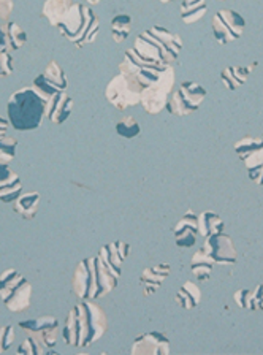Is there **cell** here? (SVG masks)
<instances>
[{
  "label": "cell",
  "instance_id": "cell-15",
  "mask_svg": "<svg viewBox=\"0 0 263 355\" xmlns=\"http://www.w3.org/2000/svg\"><path fill=\"white\" fill-rule=\"evenodd\" d=\"M74 111V98L69 96V92L62 91L54 94V96L44 103V116L56 125L64 124L70 118Z\"/></svg>",
  "mask_w": 263,
  "mask_h": 355
},
{
  "label": "cell",
  "instance_id": "cell-47",
  "mask_svg": "<svg viewBox=\"0 0 263 355\" xmlns=\"http://www.w3.org/2000/svg\"><path fill=\"white\" fill-rule=\"evenodd\" d=\"M173 2H175V0H173Z\"/></svg>",
  "mask_w": 263,
  "mask_h": 355
},
{
  "label": "cell",
  "instance_id": "cell-5",
  "mask_svg": "<svg viewBox=\"0 0 263 355\" xmlns=\"http://www.w3.org/2000/svg\"><path fill=\"white\" fill-rule=\"evenodd\" d=\"M0 298L11 313L29 309L32 298L31 282L15 268L5 270L0 275Z\"/></svg>",
  "mask_w": 263,
  "mask_h": 355
},
{
  "label": "cell",
  "instance_id": "cell-21",
  "mask_svg": "<svg viewBox=\"0 0 263 355\" xmlns=\"http://www.w3.org/2000/svg\"><path fill=\"white\" fill-rule=\"evenodd\" d=\"M255 65L257 64L254 62L248 67H227V69L222 70L221 80L223 85L227 86V89H230V91H237L238 87H241L244 83L248 81L251 71L254 70Z\"/></svg>",
  "mask_w": 263,
  "mask_h": 355
},
{
  "label": "cell",
  "instance_id": "cell-25",
  "mask_svg": "<svg viewBox=\"0 0 263 355\" xmlns=\"http://www.w3.org/2000/svg\"><path fill=\"white\" fill-rule=\"evenodd\" d=\"M200 300H201L200 287L192 281L184 282L183 287L179 288L176 293V303L183 309H187V311L197 308L200 304Z\"/></svg>",
  "mask_w": 263,
  "mask_h": 355
},
{
  "label": "cell",
  "instance_id": "cell-45",
  "mask_svg": "<svg viewBox=\"0 0 263 355\" xmlns=\"http://www.w3.org/2000/svg\"><path fill=\"white\" fill-rule=\"evenodd\" d=\"M162 3H170V2H173V0H160Z\"/></svg>",
  "mask_w": 263,
  "mask_h": 355
},
{
  "label": "cell",
  "instance_id": "cell-46",
  "mask_svg": "<svg viewBox=\"0 0 263 355\" xmlns=\"http://www.w3.org/2000/svg\"><path fill=\"white\" fill-rule=\"evenodd\" d=\"M216 2H223V0H216Z\"/></svg>",
  "mask_w": 263,
  "mask_h": 355
},
{
  "label": "cell",
  "instance_id": "cell-9",
  "mask_svg": "<svg viewBox=\"0 0 263 355\" xmlns=\"http://www.w3.org/2000/svg\"><path fill=\"white\" fill-rule=\"evenodd\" d=\"M169 65H162V64H153L148 62V60H143L139 55L133 51V48L127 49L124 59L119 64V73H126V75H133L139 81V85L143 87H148L149 85H153L159 80V76L162 75Z\"/></svg>",
  "mask_w": 263,
  "mask_h": 355
},
{
  "label": "cell",
  "instance_id": "cell-32",
  "mask_svg": "<svg viewBox=\"0 0 263 355\" xmlns=\"http://www.w3.org/2000/svg\"><path fill=\"white\" fill-rule=\"evenodd\" d=\"M18 140L15 137H0V164L8 165L16 157Z\"/></svg>",
  "mask_w": 263,
  "mask_h": 355
},
{
  "label": "cell",
  "instance_id": "cell-31",
  "mask_svg": "<svg viewBox=\"0 0 263 355\" xmlns=\"http://www.w3.org/2000/svg\"><path fill=\"white\" fill-rule=\"evenodd\" d=\"M116 133L119 137L126 138V140H133V138H137L139 133H142V127H139L138 121L135 118L127 116V118L121 119L116 124Z\"/></svg>",
  "mask_w": 263,
  "mask_h": 355
},
{
  "label": "cell",
  "instance_id": "cell-27",
  "mask_svg": "<svg viewBox=\"0 0 263 355\" xmlns=\"http://www.w3.org/2000/svg\"><path fill=\"white\" fill-rule=\"evenodd\" d=\"M42 78L49 86L58 89V91H67V89H69V80H67L65 71L56 60H51V62L46 65V69H44L42 73Z\"/></svg>",
  "mask_w": 263,
  "mask_h": 355
},
{
  "label": "cell",
  "instance_id": "cell-4",
  "mask_svg": "<svg viewBox=\"0 0 263 355\" xmlns=\"http://www.w3.org/2000/svg\"><path fill=\"white\" fill-rule=\"evenodd\" d=\"M56 29L65 40L74 43L76 48H83L95 42L100 32V21L91 7L74 2L69 13Z\"/></svg>",
  "mask_w": 263,
  "mask_h": 355
},
{
  "label": "cell",
  "instance_id": "cell-26",
  "mask_svg": "<svg viewBox=\"0 0 263 355\" xmlns=\"http://www.w3.org/2000/svg\"><path fill=\"white\" fill-rule=\"evenodd\" d=\"M223 232V220L214 211H203L198 216V233L203 238H208L216 233Z\"/></svg>",
  "mask_w": 263,
  "mask_h": 355
},
{
  "label": "cell",
  "instance_id": "cell-38",
  "mask_svg": "<svg viewBox=\"0 0 263 355\" xmlns=\"http://www.w3.org/2000/svg\"><path fill=\"white\" fill-rule=\"evenodd\" d=\"M235 302L239 308H246V309H253V291H246V288H241L235 293Z\"/></svg>",
  "mask_w": 263,
  "mask_h": 355
},
{
  "label": "cell",
  "instance_id": "cell-16",
  "mask_svg": "<svg viewBox=\"0 0 263 355\" xmlns=\"http://www.w3.org/2000/svg\"><path fill=\"white\" fill-rule=\"evenodd\" d=\"M128 251H130V246H128L126 241H114L106 244V246H102L99 252V257L102 259L106 268H108L117 279H119L122 275V263L126 262Z\"/></svg>",
  "mask_w": 263,
  "mask_h": 355
},
{
  "label": "cell",
  "instance_id": "cell-22",
  "mask_svg": "<svg viewBox=\"0 0 263 355\" xmlns=\"http://www.w3.org/2000/svg\"><path fill=\"white\" fill-rule=\"evenodd\" d=\"M214 262L210 257L203 248H200L192 257V263H190V271L195 276V279L200 282L208 281L211 277L212 270H214Z\"/></svg>",
  "mask_w": 263,
  "mask_h": 355
},
{
  "label": "cell",
  "instance_id": "cell-11",
  "mask_svg": "<svg viewBox=\"0 0 263 355\" xmlns=\"http://www.w3.org/2000/svg\"><path fill=\"white\" fill-rule=\"evenodd\" d=\"M19 329L27 336H32L43 347L53 349L58 344L59 338V322L54 315H40V318L22 320L18 324Z\"/></svg>",
  "mask_w": 263,
  "mask_h": 355
},
{
  "label": "cell",
  "instance_id": "cell-42",
  "mask_svg": "<svg viewBox=\"0 0 263 355\" xmlns=\"http://www.w3.org/2000/svg\"><path fill=\"white\" fill-rule=\"evenodd\" d=\"M8 49H10V44H8L7 31H5V24H0V53L8 51Z\"/></svg>",
  "mask_w": 263,
  "mask_h": 355
},
{
  "label": "cell",
  "instance_id": "cell-23",
  "mask_svg": "<svg viewBox=\"0 0 263 355\" xmlns=\"http://www.w3.org/2000/svg\"><path fill=\"white\" fill-rule=\"evenodd\" d=\"M179 11H181V19L184 24L192 26L206 15L208 3H206V0H183Z\"/></svg>",
  "mask_w": 263,
  "mask_h": 355
},
{
  "label": "cell",
  "instance_id": "cell-36",
  "mask_svg": "<svg viewBox=\"0 0 263 355\" xmlns=\"http://www.w3.org/2000/svg\"><path fill=\"white\" fill-rule=\"evenodd\" d=\"M15 71V65H13V58L8 51H2L0 53V78H7L11 76Z\"/></svg>",
  "mask_w": 263,
  "mask_h": 355
},
{
  "label": "cell",
  "instance_id": "cell-12",
  "mask_svg": "<svg viewBox=\"0 0 263 355\" xmlns=\"http://www.w3.org/2000/svg\"><path fill=\"white\" fill-rule=\"evenodd\" d=\"M133 51L143 60H148V62L153 64L171 65L176 62L173 55L167 51L165 44L158 37H154L148 29L138 33L135 43H133Z\"/></svg>",
  "mask_w": 263,
  "mask_h": 355
},
{
  "label": "cell",
  "instance_id": "cell-40",
  "mask_svg": "<svg viewBox=\"0 0 263 355\" xmlns=\"http://www.w3.org/2000/svg\"><path fill=\"white\" fill-rule=\"evenodd\" d=\"M13 0H0V19L8 21L11 13H13Z\"/></svg>",
  "mask_w": 263,
  "mask_h": 355
},
{
  "label": "cell",
  "instance_id": "cell-43",
  "mask_svg": "<svg viewBox=\"0 0 263 355\" xmlns=\"http://www.w3.org/2000/svg\"><path fill=\"white\" fill-rule=\"evenodd\" d=\"M8 127H10V121H8V118H3V116H0V137H5V135H7Z\"/></svg>",
  "mask_w": 263,
  "mask_h": 355
},
{
  "label": "cell",
  "instance_id": "cell-33",
  "mask_svg": "<svg viewBox=\"0 0 263 355\" xmlns=\"http://www.w3.org/2000/svg\"><path fill=\"white\" fill-rule=\"evenodd\" d=\"M46 351L48 349L43 347L40 343H37L32 336H27L18 347V354H22V355H40Z\"/></svg>",
  "mask_w": 263,
  "mask_h": 355
},
{
  "label": "cell",
  "instance_id": "cell-19",
  "mask_svg": "<svg viewBox=\"0 0 263 355\" xmlns=\"http://www.w3.org/2000/svg\"><path fill=\"white\" fill-rule=\"evenodd\" d=\"M74 2L71 0H44L43 8H42V18L49 22V26L58 27L65 15L69 13Z\"/></svg>",
  "mask_w": 263,
  "mask_h": 355
},
{
  "label": "cell",
  "instance_id": "cell-44",
  "mask_svg": "<svg viewBox=\"0 0 263 355\" xmlns=\"http://www.w3.org/2000/svg\"><path fill=\"white\" fill-rule=\"evenodd\" d=\"M86 2H87L89 5H99L100 2H102V0H86Z\"/></svg>",
  "mask_w": 263,
  "mask_h": 355
},
{
  "label": "cell",
  "instance_id": "cell-20",
  "mask_svg": "<svg viewBox=\"0 0 263 355\" xmlns=\"http://www.w3.org/2000/svg\"><path fill=\"white\" fill-rule=\"evenodd\" d=\"M38 203H40V192H26L13 202V211L19 218L31 220L38 213Z\"/></svg>",
  "mask_w": 263,
  "mask_h": 355
},
{
  "label": "cell",
  "instance_id": "cell-7",
  "mask_svg": "<svg viewBox=\"0 0 263 355\" xmlns=\"http://www.w3.org/2000/svg\"><path fill=\"white\" fill-rule=\"evenodd\" d=\"M208 96L206 89L197 81H183L176 91L171 92L165 110L175 116H189L198 111L203 100Z\"/></svg>",
  "mask_w": 263,
  "mask_h": 355
},
{
  "label": "cell",
  "instance_id": "cell-28",
  "mask_svg": "<svg viewBox=\"0 0 263 355\" xmlns=\"http://www.w3.org/2000/svg\"><path fill=\"white\" fill-rule=\"evenodd\" d=\"M132 32V16L119 13L111 19V35L116 43H124Z\"/></svg>",
  "mask_w": 263,
  "mask_h": 355
},
{
  "label": "cell",
  "instance_id": "cell-3",
  "mask_svg": "<svg viewBox=\"0 0 263 355\" xmlns=\"http://www.w3.org/2000/svg\"><path fill=\"white\" fill-rule=\"evenodd\" d=\"M7 118L10 125L18 132L37 130L44 116V100L31 87H21L13 92L7 102Z\"/></svg>",
  "mask_w": 263,
  "mask_h": 355
},
{
  "label": "cell",
  "instance_id": "cell-2",
  "mask_svg": "<svg viewBox=\"0 0 263 355\" xmlns=\"http://www.w3.org/2000/svg\"><path fill=\"white\" fill-rule=\"evenodd\" d=\"M119 279L106 268L99 255L87 257L76 265L71 292L78 300H100L113 292Z\"/></svg>",
  "mask_w": 263,
  "mask_h": 355
},
{
  "label": "cell",
  "instance_id": "cell-29",
  "mask_svg": "<svg viewBox=\"0 0 263 355\" xmlns=\"http://www.w3.org/2000/svg\"><path fill=\"white\" fill-rule=\"evenodd\" d=\"M5 31H7L11 51H18V49H21L27 43V32L22 29L18 22L8 21L7 24H5Z\"/></svg>",
  "mask_w": 263,
  "mask_h": 355
},
{
  "label": "cell",
  "instance_id": "cell-8",
  "mask_svg": "<svg viewBox=\"0 0 263 355\" xmlns=\"http://www.w3.org/2000/svg\"><path fill=\"white\" fill-rule=\"evenodd\" d=\"M175 69L169 65L162 71L158 81L143 89L139 105L148 114H159L162 110H165V105L175 87Z\"/></svg>",
  "mask_w": 263,
  "mask_h": 355
},
{
  "label": "cell",
  "instance_id": "cell-10",
  "mask_svg": "<svg viewBox=\"0 0 263 355\" xmlns=\"http://www.w3.org/2000/svg\"><path fill=\"white\" fill-rule=\"evenodd\" d=\"M246 21L238 11L235 10H219L212 18V33H214L216 42L219 44H227L244 33Z\"/></svg>",
  "mask_w": 263,
  "mask_h": 355
},
{
  "label": "cell",
  "instance_id": "cell-34",
  "mask_svg": "<svg viewBox=\"0 0 263 355\" xmlns=\"http://www.w3.org/2000/svg\"><path fill=\"white\" fill-rule=\"evenodd\" d=\"M21 191H22L21 180H18L16 182H13V184H10L7 187L0 189V202L13 203L15 200L21 196Z\"/></svg>",
  "mask_w": 263,
  "mask_h": 355
},
{
  "label": "cell",
  "instance_id": "cell-1",
  "mask_svg": "<svg viewBox=\"0 0 263 355\" xmlns=\"http://www.w3.org/2000/svg\"><path fill=\"white\" fill-rule=\"evenodd\" d=\"M108 330V318L94 300H81L69 311L62 329V340L67 346L89 347L99 341Z\"/></svg>",
  "mask_w": 263,
  "mask_h": 355
},
{
  "label": "cell",
  "instance_id": "cell-41",
  "mask_svg": "<svg viewBox=\"0 0 263 355\" xmlns=\"http://www.w3.org/2000/svg\"><path fill=\"white\" fill-rule=\"evenodd\" d=\"M251 181L255 182L257 186H262L263 187V165L259 166V168H254V170H248Z\"/></svg>",
  "mask_w": 263,
  "mask_h": 355
},
{
  "label": "cell",
  "instance_id": "cell-39",
  "mask_svg": "<svg viewBox=\"0 0 263 355\" xmlns=\"http://www.w3.org/2000/svg\"><path fill=\"white\" fill-rule=\"evenodd\" d=\"M243 164L246 166V170H254V168H259V166H262L263 165V148L257 149V151L248 155V157L243 160Z\"/></svg>",
  "mask_w": 263,
  "mask_h": 355
},
{
  "label": "cell",
  "instance_id": "cell-14",
  "mask_svg": "<svg viewBox=\"0 0 263 355\" xmlns=\"http://www.w3.org/2000/svg\"><path fill=\"white\" fill-rule=\"evenodd\" d=\"M132 355H169L170 340L160 331L139 335L132 344Z\"/></svg>",
  "mask_w": 263,
  "mask_h": 355
},
{
  "label": "cell",
  "instance_id": "cell-37",
  "mask_svg": "<svg viewBox=\"0 0 263 355\" xmlns=\"http://www.w3.org/2000/svg\"><path fill=\"white\" fill-rule=\"evenodd\" d=\"M18 180H21L18 173H15L8 165L0 164V189L13 184V182H16Z\"/></svg>",
  "mask_w": 263,
  "mask_h": 355
},
{
  "label": "cell",
  "instance_id": "cell-17",
  "mask_svg": "<svg viewBox=\"0 0 263 355\" xmlns=\"http://www.w3.org/2000/svg\"><path fill=\"white\" fill-rule=\"evenodd\" d=\"M170 265L169 263H159L154 266H148L139 275V286L143 287V295L151 297L159 291L164 284L167 277L170 275Z\"/></svg>",
  "mask_w": 263,
  "mask_h": 355
},
{
  "label": "cell",
  "instance_id": "cell-35",
  "mask_svg": "<svg viewBox=\"0 0 263 355\" xmlns=\"http://www.w3.org/2000/svg\"><path fill=\"white\" fill-rule=\"evenodd\" d=\"M15 341V327L0 325V354L8 351Z\"/></svg>",
  "mask_w": 263,
  "mask_h": 355
},
{
  "label": "cell",
  "instance_id": "cell-24",
  "mask_svg": "<svg viewBox=\"0 0 263 355\" xmlns=\"http://www.w3.org/2000/svg\"><path fill=\"white\" fill-rule=\"evenodd\" d=\"M151 33H153L154 37H158L159 40L165 44L167 51H169L173 59L178 60L179 58V53L183 51V38L178 35V33H173L169 29H165V27L162 26H154L148 29Z\"/></svg>",
  "mask_w": 263,
  "mask_h": 355
},
{
  "label": "cell",
  "instance_id": "cell-13",
  "mask_svg": "<svg viewBox=\"0 0 263 355\" xmlns=\"http://www.w3.org/2000/svg\"><path fill=\"white\" fill-rule=\"evenodd\" d=\"M205 244L201 248L205 249L206 254L212 259V262L216 265H235L237 263L238 254L237 249H235L233 240L226 233H216V235H211L205 238Z\"/></svg>",
  "mask_w": 263,
  "mask_h": 355
},
{
  "label": "cell",
  "instance_id": "cell-6",
  "mask_svg": "<svg viewBox=\"0 0 263 355\" xmlns=\"http://www.w3.org/2000/svg\"><path fill=\"white\" fill-rule=\"evenodd\" d=\"M143 86L133 75L117 73L105 89V97L116 110L126 111L130 107H137L142 100Z\"/></svg>",
  "mask_w": 263,
  "mask_h": 355
},
{
  "label": "cell",
  "instance_id": "cell-18",
  "mask_svg": "<svg viewBox=\"0 0 263 355\" xmlns=\"http://www.w3.org/2000/svg\"><path fill=\"white\" fill-rule=\"evenodd\" d=\"M198 235V216L192 213H187L175 227V240L178 248H194Z\"/></svg>",
  "mask_w": 263,
  "mask_h": 355
},
{
  "label": "cell",
  "instance_id": "cell-30",
  "mask_svg": "<svg viewBox=\"0 0 263 355\" xmlns=\"http://www.w3.org/2000/svg\"><path fill=\"white\" fill-rule=\"evenodd\" d=\"M263 148V138L260 137H243L241 140H238L237 143H235V153L238 154V157L244 160L248 155L253 154L254 151H257V149Z\"/></svg>",
  "mask_w": 263,
  "mask_h": 355
}]
</instances>
